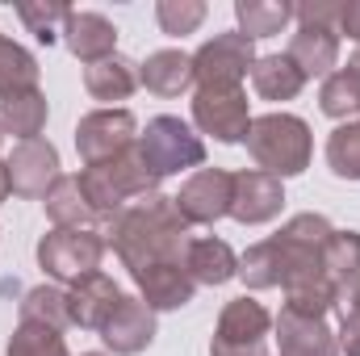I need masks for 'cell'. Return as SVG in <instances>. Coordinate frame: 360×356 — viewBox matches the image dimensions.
Instances as JSON below:
<instances>
[{
    "instance_id": "e575fe53",
    "label": "cell",
    "mask_w": 360,
    "mask_h": 356,
    "mask_svg": "<svg viewBox=\"0 0 360 356\" xmlns=\"http://www.w3.org/2000/svg\"><path fill=\"white\" fill-rule=\"evenodd\" d=\"M340 8H344V0H314V4H293V17H297V25H319V30L340 34Z\"/></svg>"
},
{
    "instance_id": "9a60e30c",
    "label": "cell",
    "mask_w": 360,
    "mask_h": 356,
    "mask_svg": "<svg viewBox=\"0 0 360 356\" xmlns=\"http://www.w3.org/2000/svg\"><path fill=\"white\" fill-rule=\"evenodd\" d=\"M122 302V289L113 276L105 272H89L80 276L76 285H68V314H72V327H84V331H101L109 323V314L117 310Z\"/></svg>"
},
{
    "instance_id": "8992f818",
    "label": "cell",
    "mask_w": 360,
    "mask_h": 356,
    "mask_svg": "<svg viewBox=\"0 0 360 356\" xmlns=\"http://www.w3.org/2000/svg\"><path fill=\"white\" fill-rule=\"evenodd\" d=\"M256 42L243 38L239 30H226V34H214L197 46L193 55V84L197 89H243V80L252 76L256 68Z\"/></svg>"
},
{
    "instance_id": "d6a6232c",
    "label": "cell",
    "mask_w": 360,
    "mask_h": 356,
    "mask_svg": "<svg viewBox=\"0 0 360 356\" xmlns=\"http://www.w3.org/2000/svg\"><path fill=\"white\" fill-rule=\"evenodd\" d=\"M335 310H340V331H335L340 352L360 356V276L335 289Z\"/></svg>"
},
{
    "instance_id": "f1b7e54d",
    "label": "cell",
    "mask_w": 360,
    "mask_h": 356,
    "mask_svg": "<svg viewBox=\"0 0 360 356\" xmlns=\"http://www.w3.org/2000/svg\"><path fill=\"white\" fill-rule=\"evenodd\" d=\"M68 13H72V4H63V0H21V4H17L21 25H25L42 46H51V42L63 34Z\"/></svg>"
},
{
    "instance_id": "cb8c5ba5",
    "label": "cell",
    "mask_w": 360,
    "mask_h": 356,
    "mask_svg": "<svg viewBox=\"0 0 360 356\" xmlns=\"http://www.w3.org/2000/svg\"><path fill=\"white\" fill-rule=\"evenodd\" d=\"M252 89L260 101H293L306 89V76L297 72L289 55H260L252 68Z\"/></svg>"
},
{
    "instance_id": "8fae6325",
    "label": "cell",
    "mask_w": 360,
    "mask_h": 356,
    "mask_svg": "<svg viewBox=\"0 0 360 356\" xmlns=\"http://www.w3.org/2000/svg\"><path fill=\"white\" fill-rule=\"evenodd\" d=\"M4 168H8L13 193H17V197H30V201H34V197H46L51 184L63 177V172H59V151H55V143H46V139L17 143L13 155L4 160Z\"/></svg>"
},
{
    "instance_id": "f35d334b",
    "label": "cell",
    "mask_w": 360,
    "mask_h": 356,
    "mask_svg": "<svg viewBox=\"0 0 360 356\" xmlns=\"http://www.w3.org/2000/svg\"><path fill=\"white\" fill-rule=\"evenodd\" d=\"M84 356H105V352H84Z\"/></svg>"
},
{
    "instance_id": "7c38bea8",
    "label": "cell",
    "mask_w": 360,
    "mask_h": 356,
    "mask_svg": "<svg viewBox=\"0 0 360 356\" xmlns=\"http://www.w3.org/2000/svg\"><path fill=\"white\" fill-rule=\"evenodd\" d=\"M285 205V189L281 180L260 172V168H243L235 172V189H231V218L239 227H264L281 214Z\"/></svg>"
},
{
    "instance_id": "5b68a950",
    "label": "cell",
    "mask_w": 360,
    "mask_h": 356,
    "mask_svg": "<svg viewBox=\"0 0 360 356\" xmlns=\"http://www.w3.org/2000/svg\"><path fill=\"white\" fill-rule=\"evenodd\" d=\"M109 243L101 231H72V227H51L38 239V268L59 281V285H76L80 276L101 272Z\"/></svg>"
},
{
    "instance_id": "3957f363",
    "label": "cell",
    "mask_w": 360,
    "mask_h": 356,
    "mask_svg": "<svg viewBox=\"0 0 360 356\" xmlns=\"http://www.w3.org/2000/svg\"><path fill=\"white\" fill-rule=\"evenodd\" d=\"M80 189L92 201L96 218L109 222L113 214H122L126 205H134L139 197H151L160 193V177L147 168V160L139 155V147H130L126 155L109 160V164H96V168H84L80 172Z\"/></svg>"
},
{
    "instance_id": "9c48e42d",
    "label": "cell",
    "mask_w": 360,
    "mask_h": 356,
    "mask_svg": "<svg viewBox=\"0 0 360 356\" xmlns=\"http://www.w3.org/2000/svg\"><path fill=\"white\" fill-rule=\"evenodd\" d=\"M193 130L214 143H243L252 130V105L243 89H197L193 92Z\"/></svg>"
},
{
    "instance_id": "44dd1931",
    "label": "cell",
    "mask_w": 360,
    "mask_h": 356,
    "mask_svg": "<svg viewBox=\"0 0 360 356\" xmlns=\"http://www.w3.org/2000/svg\"><path fill=\"white\" fill-rule=\"evenodd\" d=\"M84 89L92 101H105V109H113V101H130L139 89V63L126 55H109L101 63L84 68Z\"/></svg>"
},
{
    "instance_id": "1f68e13d",
    "label": "cell",
    "mask_w": 360,
    "mask_h": 356,
    "mask_svg": "<svg viewBox=\"0 0 360 356\" xmlns=\"http://www.w3.org/2000/svg\"><path fill=\"white\" fill-rule=\"evenodd\" d=\"M4 356H72L63 331L42 327V323H17V331L8 336Z\"/></svg>"
},
{
    "instance_id": "7402d4cb",
    "label": "cell",
    "mask_w": 360,
    "mask_h": 356,
    "mask_svg": "<svg viewBox=\"0 0 360 356\" xmlns=\"http://www.w3.org/2000/svg\"><path fill=\"white\" fill-rule=\"evenodd\" d=\"M139 84L155 96H180L193 89V55L184 51H155L139 63Z\"/></svg>"
},
{
    "instance_id": "d590c367",
    "label": "cell",
    "mask_w": 360,
    "mask_h": 356,
    "mask_svg": "<svg viewBox=\"0 0 360 356\" xmlns=\"http://www.w3.org/2000/svg\"><path fill=\"white\" fill-rule=\"evenodd\" d=\"M340 34H348L360 46V0H348V4L340 8Z\"/></svg>"
},
{
    "instance_id": "5bb4252c",
    "label": "cell",
    "mask_w": 360,
    "mask_h": 356,
    "mask_svg": "<svg viewBox=\"0 0 360 356\" xmlns=\"http://www.w3.org/2000/svg\"><path fill=\"white\" fill-rule=\"evenodd\" d=\"M272 331H276V356H344L327 319H310L281 306V314L272 319Z\"/></svg>"
},
{
    "instance_id": "e0dca14e",
    "label": "cell",
    "mask_w": 360,
    "mask_h": 356,
    "mask_svg": "<svg viewBox=\"0 0 360 356\" xmlns=\"http://www.w3.org/2000/svg\"><path fill=\"white\" fill-rule=\"evenodd\" d=\"M297 72L306 80H327L335 68H340V34L335 30H319V25H297V34L289 38V51H285Z\"/></svg>"
},
{
    "instance_id": "4dcf8cb0",
    "label": "cell",
    "mask_w": 360,
    "mask_h": 356,
    "mask_svg": "<svg viewBox=\"0 0 360 356\" xmlns=\"http://www.w3.org/2000/svg\"><path fill=\"white\" fill-rule=\"evenodd\" d=\"M327 168L340 180H360V117L340 122L327 139Z\"/></svg>"
},
{
    "instance_id": "6da1fadb",
    "label": "cell",
    "mask_w": 360,
    "mask_h": 356,
    "mask_svg": "<svg viewBox=\"0 0 360 356\" xmlns=\"http://www.w3.org/2000/svg\"><path fill=\"white\" fill-rule=\"evenodd\" d=\"M101 235L122 260V268H130V276H143L155 265H184L188 243H193V227L184 222L176 201L164 193L139 197L134 205L113 214L101 227Z\"/></svg>"
},
{
    "instance_id": "ba28073f",
    "label": "cell",
    "mask_w": 360,
    "mask_h": 356,
    "mask_svg": "<svg viewBox=\"0 0 360 356\" xmlns=\"http://www.w3.org/2000/svg\"><path fill=\"white\" fill-rule=\"evenodd\" d=\"M134 143H139V117L122 105L92 109L76 126V151H80L84 168H96V164H109V160L126 155Z\"/></svg>"
},
{
    "instance_id": "4fadbf2b",
    "label": "cell",
    "mask_w": 360,
    "mask_h": 356,
    "mask_svg": "<svg viewBox=\"0 0 360 356\" xmlns=\"http://www.w3.org/2000/svg\"><path fill=\"white\" fill-rule=\"evenodd\" d=\"M101 340L113 356H139L155 344V310L143 298H126L117 302V310L109 314V323L101 327Z\"/></svg>"
},
{
    "instance_id": "d6986e66",
    "label": "cell",
    "mask_w": 360,
    "mask_h": 356,
    "mask_svg": "<svg viewBox=\"0 0 360 356\" xmlns=\"http://www.w3.org/2000/svg\"><path fill=\"white\" fill-rule=\"evenodd\" d=\"M184 268L197 285H226L239 276V256L231 252L226 239H214V235H193L188 243V256H184Z\"/></svg>"
},
{
    "instance_id": "603a6c76",
    "label": "cell",
    "mask_w": 360,
    "mask_h": 356,
    "mask_svg": "<svg viewBox=\"0 0 360 356\" xmlns=\"http://www.w3.org/2000/svg\"><path fill=\"white\" fill-rule=\"evenodd\" d=\"M42 205H46V218H51L55 227L92 231V227L101 222L96 210H92V201L84 197V189H80V177H59L51 184V193L42 197Z\"/></svg>"
},
{
    "instance_id": "f546056e",
    "label": "cell",
    "mask_w": 360,
    "mask_h": 356,
    "mask_svg": "<svg viewBox=\"0 0 360 356\" xmlns=\"http://www.w3.org/2000/svg\"><path fill=\"white\" fill-rule=\"evenodd\" d=\"M239 281H243L248 289H276V285L285 281V272H281V256H276L272 239L252 243V248L239 256Z\"/></svg>"
},
{
    "instance_id": "30bf717a",
    "label": "cell",
    "mask_w": 360,
    "mask_h": 356,
    "mask_svg": "<svg viewBox=\"0 0 360 356\" xmlns=\"http://www.w3.org/2000/svg\"><path fill=\"white\" fill-rule=\"evenodd\" d=\"M231 189H235V172L197 168L193 177L180 184V193L172 201H176V210L184 214L188 227H214L218 218L231 214Z\"/></svg>"
},
{
    "instance_id": "74e56055",
    "label": "cell",
    "mask_w": 360,
    "mask_h": 356,
    "mask_svg": "<svg viewBox=\"0 0 360 356\" xmlns=\"http://www.w3.org/2000/svg\"><path fill=\"white\" fill-rule=\"evenodd\" d=\"M0 147H4V126H0Z\"/></svg>"
},
{
    "instance_id": "ffe728a7",
    "label": "cell",
    "mask_w": 360,
    "mask_h": 356,
    "mask_svg": "<svg viewBox=\"0 0 360 356\" xmlns=\"http://www.w3.org/2000/svg\"><path fill=\"white\" fill-rule=\"evenodd\" d=\"M46 117H51V105H46V92L42 89H25V92H13V96H0V126L17 143L42 139Z\"/></svg>"
},
{
    "instance_id": "2e32d148",
    "label": "cell",
    "mask_w": 360,
    "mask_h": 356,
    "mask_svg": "<svg viewBox=\"0 0 360 356\" xmlns=\"http://www.w3.org/2000/svg\"><path fill=\"white\" fill-rule=\"evenodd\" d=\"M63 42L68 51L80 59V63H101L109 55H117V25L105 17V13H92V8H72L68 21H63Z\"/></svg>"
},
{
    "instance_id": "484cf974",
    "label": "cell",
    "mask_w": 360,
    "mask_h": 356,
    "mask_svg": "<svg viewBox=\"0 0 360 356\" xmlns=\"http://www.w3.org/2000/svg\"><path fill=\"white\" fill-rule=\"evenodd\" d=\"M17 314H21V323H42V327L68 331V327H72V314H68V289H59V285H34V289L21 293Z\"/></svg>"
},
{
    "instance_id": "836d02e7",
    "label": "cell",
    "mask_w": 360,
    "mask_h": 356,
    "mask_svg": "<svg viewBox=\"0 0 360 356\" xmlns=\"http://www.w3.org/2000/svg\"><path fill=\"white\" fill-rule=\"evenodd\" d=\"M205 4L201 0H160L155 4V21H160V30L164 34H172V38H184V34H193L201 21H205Z\"/></svg>"
},
{
    "instance_id": "7a4b0ae2",
    "label": "cell",
    "mask_w": 360,
    "mask_h": 356,
    "mask_svg": "<svg viewBox=\"0 0 360 356\" xmlns=\"http://www.w3.org/2000/svg\"><path fill=\"white\" fill-rule=\"evenodd\" d=\"M248 155L256 160L260 172L285 180V177H302L314 160V134L310 126L297 117V113H285V109H272L252 117V130H248Z\"/></svg>"
},
{
    "instance_id": "83f0119b",
    "label": "cell",
    "mask_w": 360,
    "mask_h": 356,
    "mask_svg": "<svg viewBox=\"0 0 360 356\" xmlns=\"http://www.w3.org/2000/svg\"><path fill=\"white\" fill-rule=\"evenodd\" d=\"M323 272L335 289L360 276V231H331L323 248Z\"/></svg>"
},
{
    "instance_id": "ac0fdd59",
    "label": "cell",
    "mask_w": 360,
    "mask_h": 356,
    "mask_svg": "<svg viewBox=\"0 0 360 356\" xmlns=\"http://www.w3.org/2000/svg\"><path fill=\"white\" fill-rule=\"evenodd\" d=\"M134 285H139V298L155 314L160 310H184L193 302V293H197V281L188 276L184 265H155V268H147L143 276H134Z\"/></svg>"
},
{
    "instance_id": "8d00e7d4",
    "label": "cell",
    "mask_w": 360,
    "mask_h": 356,
    "mask_svg": "<svg viewBox=\"0 0 360 356\" xmlns=\"http://www.w3.org/2000/svg\"><path fill=\"white\" fill-rule=\"evenodd\" d=\"M13 197V184H8V168H4V160H0V205Z\"/></svg>"
},
{
    "instance_id": "52a82bcc",
    "label": "cell",
    "mask_w": 360,
    "mask_h": 356,
    "mask_svg": "<svg viewBox=\"0 0 360 356\" xmlns=\"http://www.w3.org/2000/svg\"><path fill=\"white\" fill-rule=\"evenodd\" d=\"M269 331L272 314L264 302L256 298H231L218 314L214 340H210V356H269Z\"/></svg>"
},
{
    "instance_id": "4316f807",
    "label": "cell",
    "mask_w": 360,
    "mask_h": 356,
    "mask_svg": "<svg viewBox=\"0 0 360 356\" xmlns=\"http://www.w3.org/2000/svg\"><path fill=\"white\" fill-rule=\"evenodd\" d=\"M25 89H38V59L21 42L0 34V96H13Z\"/></svg>"
},
{
    "instance_id": "277c9868",
    "label": "cell",
    "mask_w": 360,
    "mask_h": 356,
    "mask_svg": "<svg viewBox=\"0 0 360 356\" xmlns=\"http://www.w3.org/2000/svg\"><path fill=\"white\" fill-rule=\"evenodd\" d=\"M139 155L147 160V168L155 177H176V172H188V168H201L205 164V143L201 134L180 122L172 113H160L147 122V130H139Z\"/></svg>"
},
{
    "instance_id": "d4e9b609",
    "label": "cell",
    "mask_w": 360,
    "mask_h": 356,
    "mask_svg": "<svg viewBox=\"0 0 360 356\" xmlns=\"http://www.w3.org/2000/svg\"><path fill=\"white\" fill-rule=\"evenodd\" d=\"M235 21L243 38H272L293 21V4L289 0H235Z\"/></svg>"
}]
</instances>
